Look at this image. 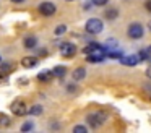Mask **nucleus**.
<instances>
[{
    "label": "nucleus",
    "instance_id": "nucleus-13",
    "mask_svg": "<svg viewBox=\"0 0 151 133\" xmlns=\"http://www.w3.org/2000/svg\"><path fill=\"white\" fill-rule=\"evenodd\" d=\"M24 47L26 49H33V47H36V44H37V39L34 37V36H28V37H24Z\"/></svg>",
    "mask_w": 151,
    "mask_h": 133
},
{
    "label": "nucleus",
    "instance_id": "nucleus-25",
    "mask_svg": "<svg viewBox=\"0 0 151 133\" xmlns=\"http://www.w3.org/2000/svg\"><path fill=\"white\" fill-rule=\"evenodd\" d=\"M67 89H68V93H75V91H76V86H73V84H68V86H67Z\"/></svg>",
    "mask_w": 151,
    "mask_h": 133
},
{
    "label": "nucleus",
    "instance_id": "nucleus-21",
    "mask_svg": "<svg viewBox=\"0 0 151 133\" xmlns=\"http://www.w3.org/2000/svg\"><path fill=\"white\" fill-rule=\"evenodd\" d=\"M91 3L94 6H104V5L109 3V0H91Z\"/></svg>",
    "mask_w": 151,
    "mask_h": 133
},
{
    "label": "nucleus",
    "instance_id": "nucleus-19",
    "mask_svg": "<svg viewBox=\"0 0 151 133\" xmlns=\"http://www.w3.org/2000/svg\"><path fill=\"white\" fill-rule=\"evenodd\" d=\"M117 47V41L115 39H107V44H106V49L107 50H112V49Z\"/></svg>",
    "mask_w": 151,
    "mask_h": 133
},
{
    "label": "nucleus",
    "instance_id": "nucleus-17",
    "mask_svg": "<svg viewBox=\"0 0 151 133\" xmlns=\"http://www.w3.org/2000/svg\"><path fill=\"white\" fill-rule=\"evenodd\" d=\"M0 125H2V127H8V125H10V117L5 115V114H0Z\"/></svg>",
    "mask_w": 151,
    "mask_h": 133
},
{
    "label": "nucleus",
    "instance_id": "nucleus-18",
    "mask_svg": "<svg viewBox=\"0 0 151 133\" xmlns=\"http://www.w3.org/2000/svg\"><path fill=\"white\" fill-rule=\"evenodd\" d=\"M54 32H55V36L65 34V32H67V26H65V24H59V26L55 28V31H54Z\"/></svg>",
    "mask_w": 151,
    "mask_h": 133
},
{
    "label": "nucleus",
    "instance_id": "nucleus-22",
    "mask_svg": "<svg viewBox=\"0 0 151 133\" xmlns=\"http://www.w3.org/2000/svg\"><path fill=\"white\" fill-rule=\"evenodd\" d=\"M31 130H33V123L31 122H26L21 125V132H31Z\"/></svg>",
    "mask_w": 151,
    "mask_h": 133
},
{
    "label": "nucleus",
    "instance_id": "nucleus-1",
    "mask_svg": "<svg viewBox=\"0 0 151 133\" xmlns=\"http://www.w3.org/2000/svg\"><path fill=\"white\" fill-rule=\"evenodd\" d=\"M102 29H104V23L99 18H89L85 24V31L88 34H99L102 32Z\"/></svg>",
    "mask_w": 151,
    "mask_h": 133
},
{
    "label": "nucleus",
    "instance_id": "nucleus-28",
    "mask_svg": "<svg viewBox=\"0 0 151 133\" xmlns=\"http://www.w3.org/2000/svg\"><path fill=\"white\" fill-rule=\"evenodd\" d=\"M145 89H146V91H151V84H146V86H145Z\"/></svg>",
    "mask_w": 151,
    "mask_h": 133
},
{
    "label": "nucleus",
    "instance_id": "nucleus-6",
    "mask_svg": "<svg viewBox=\"0 0 151 133\" xmlns=\"http://www.w3.org/2000/svg\"><path fill=\"white\" fill-rule=\"evenodd\" d=\"M55 5H54L52 2H42L39 5V13L42 16H52L54 13H55Z\"/></svg>",
    "mask_w": 151,
    "mask_h": 133
},
{
    "label": "nucleus",
    "instance_id": "nucleus-8",
    "mask_svg": "<svg viewBox=\"0 0 151 133\" xmlns=\"http://www.w3.org/2000/svg\"><path fill=\"white\" fill-rule=\"evenodd\" d=\"M85 76H86V70L83 67L75 68V70H73V73H72L73 81H81V80H85Z\"/></svg>",
    "mask_w": 151,
    "mask_h": 133
},
{
    "label": "nucleus",
    "instance_id": "nucleus-10",
    "mask_svg": "<svg viewBox=\"0 0 151 133\" xmlns=\"http://www.w3.org/2000/svg\"><path fill=\"white\" fill-rule=\"evenodd\" d=\"M54 75H52V70L50 71H41L39 75H37V80L42 81V83H49V81H52Z\"/></svg>",
    "mask_w": 151,
    "mask_h": 133
},
{
    "label": "nucleus",
    "instance_id": "nucleus-7",
    "mask_svg": "<svg viewBox=\"0 0 151 133\" xmlns=\"http://www.w3.org/2000/svg\"><path fill=\"white\" fill-rule=\"evenodd\" d=\"M119 62H120L122 65H127V67H133V65H137V63H140V57H138V54L137 55H124V57H120L119 58Z\"/></svg>",
    "mask_w": 151,
    "mask_h": 133
},
{
    "label": "nucleus",
    "instance_id": "nucleus-14",
    "mask_svg": "<svg viewBox=\"0 0 151 133\" xmlns=\"http://www.w3.org/2000/svg\"><path fill=\"white\" fill-rule=\"evenodd\" d=\"M28 114H31V115H41V114H42V106L34 104V106H31L29 109H28Z\"/></svg>",
    "mask_w": 151,
    "mask_h": 133
},
{
    "label": "nucleus",
    "instance_id": "nucleus-23",
    "mask_svg": "<svg viewBox=\"0 0 151 133\" xmlns=\"http://www.w3.org/2000/svg\"><path fill=\"white\" fill-rule=\"evenodd\" d=\"M12 70V63H2L0 65V71H4V73H8Z\"/></svg>",
    "mask_w": 151,
    "mask_h": 133
},
{
    "label": "nucleus",
    "instance_id": "nucleus-5",
    "mask_svg": "<svg viewBox=\"0 0 151 133\" xmlns=\"http://www.w3.org/2000/svg\"><path fill=\"white\" fill-rule=\"evenodd\" d=\"M10 109H12V112L15 114V115H24V114L28 112V109H26V104L23 102L21 99H17V101H13L12 102V106H10Z\"/></svg>",
    "mask_w": 151,
    "mask_h": 133
},
{
    "label": "nucleus",
    "instance_id": "nucleus-29",
    "mask_svg": "<svg viewBox=\"0 0 151 133\" xmlns=\"http://www.w3.org/2000/svg\"><path fill=\"white\" fill-rule=\"evenodd\" d=\"M148 62H150V65H151V54H150V58H148Z\"/></svg>",
    "mask_w": 151,
    "mask_h": 133
},
{
    "label": "nucleus",
    "instance_id": "nucleus-9",
    "mask_svg": "<svg viewBox=\"0 0 151 133\" xmlns=\"http://www.w3.org/2000/svg\"><path fill=\"white\" fill-rule=\"evenodd\" d=\"M65 73H67V68L63 67V65H57V67L52 68V75L55 78H63V76H65Z\"/></svg>",
    "mask_w": 151,
    "mask_h": 133
},
{
    "label": "nucleus",
    "instance_id": "nucleus-16",
    "mask_svg": "<svg viewBox=\"0 0 151 133\" xmlns=\"http://www.w3.org/2000/svg\"><path fill=\"white\" fill-rule=\"evenodd\" d=\"M107 57L109 58H120V57H124V54H122V52H119V50H114V49H112V50H107Z\"/></svg>",
    "mask_w": 151,
    "mask_h": 133
},
{
    "label": "nucleus",
    "instance_id": "nucleus-27",
    "mask_svg": "<svg viewBox=\"0 0 151 133\" xmlns=\"http://www.w3.org/2000/svg\"><path fill=\"white\" fill-rule=\"evenodd\" d=\"M12 2H13V3H23L24 0H12Z\"/></svg>",
    "mask_w": 151,
    "mask_h": 133
},
{
    "label": "nucleus",
    "instance_id": "nucleus-30",
    "mask_svg": "<svg viewBox=\"0 0 151 133\" xmlns=\"http://www.w3.org/2000/svg\"><path fill=\"white\" fill-rule=\"evenodd\" d=\"M67 2H73V0H67Z\"/></svg>",
    "mask_w": 151,
    "mask_h": 133
},
{
    "label": "nucleus",
    "instance_id": "nucleus-24",
    "mask_svg": "<svg viewBox=\"0 0 151 133\" xmlns=\"http://www.w3.org/2000/svg\"><path fill=\"white\" fill-rule=\"evenodd\" d=\"M145 8L151 13V0H146V2H145Z\"/></svg>",
    "mask_w": 151,
    "mask_h": 133
},
{
    "label": "nucleus",
    "instance_id": "nucleus-31",
    "mask_svg": "<svg viewBox=\"0 0 151 133\" xmlns=\"http://www.w3.org/2000/svg\"><path fill=\"white\" fill-rule=\"evenodd\" d=\"M0 62H2V58H0Z\"/></svg>",
    "mask_w": 151,
    "mask_h": 133
},
{
    "label": "nucleus",
    "instance_id": "nucleus-2",
    "mask_svg": "<svg viewBox=\"0 0 151 133\" xmlns=\"http://www.w3.org/2000/svg\"><path fill=\"white\" fill-rule=\"evenodd\" d=\"M106 119H107V115L104 112H94L86 117V122H88V125L91 128H98V127H101L106 122Z\"/></svg>",
    "mask_w": 151,
    "mask_h": 133
},
{
    "label": "nucleus",
    "instance_id": "nucleus-4",
    "mask_svg": "<svg viewBox=\"0 0 151 133\" xmlns=\"http://www.w3.org/2000/svg\"><path fill=\"white\" fill-rule=\"evenodd\" d=\"M60 47V54L63 55V57H73V55L76 54V45L72 44V42H57Z\"/></svg>",
    "mask_w": 151,
    "mask_h": 133
},
{
    "label": "nucleus",
    "instance_id": "nucleus-32",
    "mask_svg": "<svg viewBox=\"0 0 151 133\" xmlns=\"http://www.w3.org/2000/svg\"><path fill=\"white\" fill-rule=\"evenodd\" d=\"M150 101H151V97H150Z\"/></svg>",
    "mask_w": 151,
    "mask_h": 133
},
{
    "label": "nucleus",
    "instance_id": "nucleus-20",
    "mask_svg": "<svg viewBox=\"0 0 151 133\" xmlns=\"http://www.w3.org/2000/svg\"><path fill=\"white\" fill-rule=\"evenodd\" d=\"M88 132V128H86L85 125H76L75 128H73V133H86Z\"/></svg>",
    "mask_w": 151,
    "mask_h": 133
},
{
    "label": "nucleus",
    "instance_id": "nucleus-26",
    "mask_svg": "<svg viewBox=\"0 0 151 133\" xmlns=\"http://www.w3.org/2000/svg\"><path fill=\"white\" fill-rule=\"evenodd\" d=\"M146 76H148V78H150V80H151V65H150V68H148V70H146Z\"/></svg>",
    "mask_w": 151,
    "mask_h": 133
},
{
    "label": "nucleus",
    "instance_id": "nucleus-12",
    "mask_svg": "<svg viewBox=\"0 0 151 133\" xmlns=\"http://www.w3.org/2000/svg\"><path fill=\"white\" fill-rule=\"evenodd\" d=\"M86 60L89 63H99V62L104 60V55H98V54H88L86 55Z\"/></svg>",
    "mask_w": 151,
    "mask_h": 133
},
{
    "label": "nucleus",
    "instance_id": "nucleus-15",
    "mask_svg": "<svg viewBox=\"0 0 151 133\" xmlns=\"http://www.w3.org/2000/svg\"><path fill=\"white\" fill-rule=\"evenodd\" d=\"M104 16H106L107 19H115V18L119 16V10H117V8H109V10H106Z\"/></svg>",
    "mask_w": 151,
    "mask_h": 133
},
{
    "label": "nucleus",
    "instance_id": "nucleus-11",
    "mask_svg": "<svg viewBox=\"0 0 151 133\" xmlns=\"http://www.w3.org/2000/svg\"><path fill=\"white\" fill-rule=\"evenodd\" d=\"M36 63H37L36 57H24L23 60H21V65H23L24 68H33Z\"/></svg>",
    "mask_w": 151,
    "mask_h": 133
},
{
    "label": "nucleus",
    "instance_id": "nucleus-3",
    "mask_svg": "<svg viewBox=\"0 0 151 133\" xmlns=\"http://www.w3.org/2000/svg\"><path fill=\"white\" fill-rule=\"evenodd\" d=\"M143 34H145V28H143V24H140V23H132V24L127 28V36L130 39H141Z\"/></svg>",
    "mask_w": 151,
    "mask_h": 133
}]
</instances>
